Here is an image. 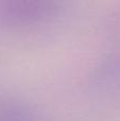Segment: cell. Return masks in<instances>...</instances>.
I'll use <instances>...</instances> for the list:
<instances>
[{"instance_id":"6da1fadb","label":"cell","mask_w":120,"mask_h":121,"mask_svg":"<svg viewBox=\"0 0 120 121\" xmlns=\"http://www.w3.org/2000/svg\"><path fill=\"white\" fill-rule=\"evenodd\" d=\"M63 10L59 0H0V27L23 28L52 20Z\"/></svg>"},{"instance_id":"7a4b0ae2","label":"cell","mask_w":120,"mask_h":121,"mask_svg":"<svg viewBox=\"0 0 120 121\" xmlns=\"http://www.w3.org/2000/svg\"><path fill=\"white\" fill-rule=\"evenodd\" d=\"M89 89L103 96H120V52L103 57L91 70Z\"/></svg>"},{"instance_id":"3957f363","label":"cell","mask_w":120,"mask_h":121,"mask_svg":"<svg viewBox=\"0 0 120 121\" xmlns=\"http://www.w3.org/2000/svg\"><path fill=\"white\" fill-rule=\"evenodd\" d=\"M32 106L16 98L0 99V121H34Z\"/></svg>"}]
</instances>
